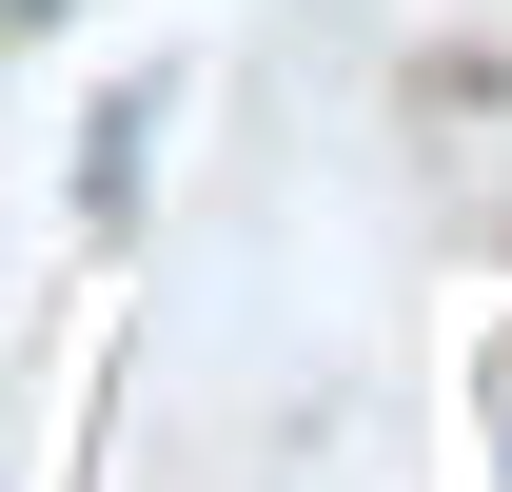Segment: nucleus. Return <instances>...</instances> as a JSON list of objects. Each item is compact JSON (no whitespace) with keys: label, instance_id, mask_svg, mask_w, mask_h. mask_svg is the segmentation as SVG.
<instances>
[{"label":"nucleus","instance_id":"obj_1","mask_svg":"<svg viewBox=\"0 0 512 492\" xmlns=\"http://www.w3.org/2000/svg\"><path fill=\"white\" fill-rule=\"evenodd\" d=\"M158 119H178V79H158V60H119V79H99V119H79V217H138Z\"/></svg>","mask_w":512,"mask_h":492},{"label":"nucleus","instance_id":"obj_2","mask_svg":"<svg viewBox=\"0 0 512 492\" xmlns=\"http://www.w3.org/2000/svg\"><path fill=\"white\" fill-rule=\"evenodd\" d=\"M60 20H79V0H0V40H60Z\"/></svg>","mask_w":512,"mask_h":492}]
</instances>
